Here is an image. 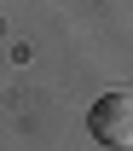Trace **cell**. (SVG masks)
<instances>
[{"label":"cell","mask_w":133,"mask_h":151,"mask_svg":"<svg viewBox=\"0 0 133 151\" xmlns=\"http://www.w3.org/2000/svg\"><path fill=\"white\" fill-rule=\"evenodd\" d=\"M87 128H93L98 145L133 151V87H110V93H98L93 111H87Z\"/></svg>","instance_id":"obj_1"}]
</instances>
